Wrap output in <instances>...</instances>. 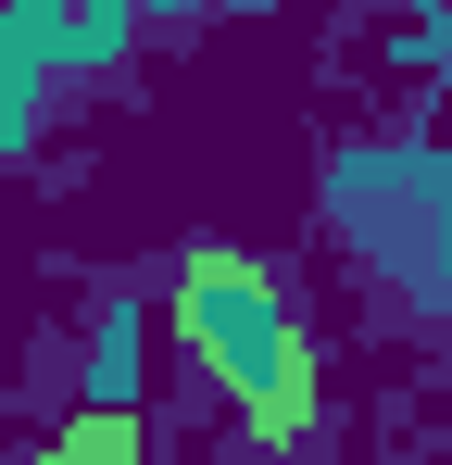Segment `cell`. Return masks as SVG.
<instances>
[{
	"label": "cell",
	"instance_id": "cell-1",
	"mask_svg": "<svg viewBox=\"0 0 452 465\" xmlns=\"http://www.w3.org/2000/svg\"><path fill=\"white\" fill-rule=\"evenodd\" d=\"M176 340L214 365V390H239L251 440H301L314 428V352H301V314L277 290V264L251 252H189L176 264Z\"/></svg>",
	"mask_w": 452,
	"mask_h": 465
},
{
	"label": "cell",
	"instance_id": "cell-2",
	"mask_svg": "<svg viewBox=\"0 0 452 465\" xmlns=\"http://www.w3.org/2000/svg\"><path fill=\"white\" fill-rule=\"evenodd\" d=\"M126 13H139V0H13V25H0V76H13V139L38 126V76H64V64H101V51L126 38Z\"/></svg>",
	"mask_w": 452,
	"mask_h": 465
},
{
	"label": "cell",
	"instance_id": "cell-3",
	"mask_svg": "<svg viewBox=\"0 0 452 465\" xmlns=\"http://www.w3.org/2000/svg\"><path fill=\"white\" fill-rule=\"evenodd\" d=\"M51 465H151V440H139V415H126V402H88L64 440H51Z\"/></svg>",
	"mask_w": 452,
	"mask_h": 465
}]
</instances>
